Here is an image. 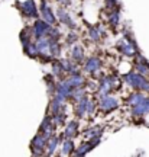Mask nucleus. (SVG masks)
Wrapping results in <instances>:
<instances>
[{"label": "nucleus", "instance_id": "nucleus-1", "mask_svg": "<svg viewBox=\"0 0 149 157\" xmlns=\"http://www.w3.org/2000/svg\"><path fill=\"white\" fill-rule=\"evenodd\" d=\"M126 80L132 84V86H135V87H139V89H144V90H149V83L142 77V76H139V74H127Z\"/></svg>", "mask_w": 149, "mask_h": 157}, {"label": "nucleus", "instance_id": "nucleus-2", "mask_svg": "<svg viewBox=\"0 0 149 157\" xmlns=\"http://www.w3.org/2000/svg\"><path fill=\"white\" fill-rule=\"evenodd\" d=\"M133 112L136 115H144V113L149 112V99H144L140 103H138L133 109Z\"/></svg>", "mask_w": 149, "mask_h": 157}, {"label": "nucleus", "instance_id": "nucleus-3", "mask_svg": "<svg viewBox=\"0 0 149 157\" xmlns=\"http://www.w3.org/2000/svg\"><path fill=\"white\" fill-rule=\"evenodd\" d=\"M25 13L28 15V16H36V9H35V5H33L32 0H29V2H25Z\"/></svg>", "mask_w": 149, "mask_h": 157}, {"label": "nucleus", "instance_id": "nucleus-4", "mask_svg": "<svg viewBox=\"0 0 149 157\" xmlns=\"http://www.w3.org/2000/svg\"><path fill=\"white\" fill-rule=\"evenodd\" d=\"M100 67V61L99 60H90L89 63H87V66H85V68L87 70H90V71H94V70H97V68Z\"/></svg>", "mask_w": 149, "mask_h": 157}, {"label": "nucleus", "instance_id": "nucleus-5", "mask_svg": "<svg viewBox=\"0 0 149 157\" xmlns=\"http://www.w3.org/2000/svg\"><path fill=\"white\" fill-rule=\"evenodd\" d=\"M116 101L114 99H111V98H107V99H104V102H103V108H109V109H113V108H116Z\"/></svg>", "mask_w": 149, "mask_h": 157}, {"label": "nucleus", "instance_id": "nucleus-6", "mask_svg": "<svg viewBox=\"0 0 149 157\" xmlns=\"http://www.w3.org/2000/svg\"><path fill=\"white\" fill-rule=\"evenodd\" d=\"M81 54H83L81 48H75V50H74V52H72V56H74V58H75V60H81Z\"/></svg>", "mask_w": 149, "mask_h": 157}, {"label": "nucleus", "instance_id": "nucleus-7", "mask_svg": "<svg viewBox=\"0 0 149 157\" xmlns=\"http://www.w3.org/2000/svg\"><path fill=\"white\" fill-rule=\"evenodd\" d=\"M74 129H75V124H70V127L67 129V135L71 137V134H74Z\"/></svg>", "mask_w": 149, "mask_h": 157}, {"label": "nucleus", "instance_id": "nucleus-8", "mask_svg": "<svg viewBox=\"0 0 149 157\" xmlns=\"http://www.w3.org/2000/svg\"><path fill=\"white\" fill-rule=\"evenodd\" d=\"M90 35H91V38H93V39H99V32H97L96 29H91Z\"/></svg>", "mask_w": 149, "mask_h": 157}, {"label": "nucleus", "instance_id": "nucleus-9", "mask_svg": "<svg viewBox=\"0 0 149 157\" xmlns=\"http://www.w3.org/2000/svg\"><path fill=\"white\" fill-rule=\"evenodd\" d=\"M71 146H72V144H71V141H67L65 148H64V153H65V154H67L68 151H70V150H71Z\"/></svg>", "mask_w": 149, "mask_h": 157}]
</instances>
